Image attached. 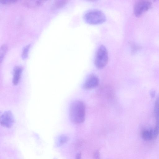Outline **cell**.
<instances>
[{
	"label": "cell",
	"instance_id": "3",
	"mask_svg": "<svg viewBox=\"0 0 159 159\" xmlns=\"http://www.w3.org/2000/svg\"><path fill=\"white\" fill-rule=\"evenodd\" d=\"M108 56L106 48L103 45H100L97 49L95 57L94 64L98 69L104 68L107 63Z\"/></svg>",
	"mask_w": 159,
	"mask_h": 159
},
{
	"label": "cell",
	"instance_id": "10",
	"mask_svg": "<svg viewBox=\"0 0 159 159\" xmlns=\"http://www.w3.org/2000/svg\"><path fill=\"white\" fill-rule=\"evenodd\" d=\"M143 138L146 140H150L154 139L153 130L144 129L142 132Z\"/></svg>",
	"mask_w": 159,
	"mask_h": 159
},
{
	"label": "cell",
	"instance_id": "6",
	"mask_svg": "<svg viewBox=\"0 0 159 159\" xmlns=\"http://www.w3.org/2000/svg\"><path fill=\"white\" fill-rule=\"evenodd\" d=\"M99 83V80L98 77L95 75L92 74L87 78L84 83L83 87L86 89H91L97 87Z\"/></svg>",
	"mask_w": 159,
	"mask_h": 159
},
{
	"label": "cell",
	"instance_id": "11",
	"mask_svg": "<svg viewBox=\"0 0 159 159\" xmlns=\"http://www.w3.org/2000/svg\"><path fill=\"white\" fill-rule=\"evenodd\" d=\"M69 137L65 135L62 134L58 137L56 141L57 146H62L66 143L69 140Z\"/></svg>",
	"mask_w": 159,
	"mask_h": 159
},
{
	"label": "cell",
	"instance_id": "16",
	"mask_svg": "<svg viewBox=\"0 0 159 159\" xmlns=\"http://www.w3.org/2000/svg\"><path fill=\"white\" fill-rule=\"evenodd\" d=\"M93 157L94 159H100V155L99 152L96 151L93 153Z\"/></svg>",
	"mask_w": 159,
	"mask_h": 159
},
{
	"label": "cell",
	"instance_id": "8",
	"mask_svg": "<svg viewBox=\"0 0 159 159\" xmlns=\"http://www.w3.org/2000/svg\"><path fill=\"white\" fill-rule=\"evenodd\" d=\"M22 69L20 66H16L13 71L12 83L14 85H17L19 83L21 78Z\"/></svg>",
	"mask_w": 159,
	"mask_h": 159
},
{
	"label": "cell",
	"instance_id": "12",
	"mask_svg": "<svg viewBox=\"0 0 159 159\" xmlns=\"http://www.w3.org/2000/svg\"><path fill=\"white\" fill-rule=\"evenodd\" d=\"M68 1L67 0H57L54 1L52 7L55 9L59 8L66 4Z\"/></svg>",
	"mask_w": 159,
	"mask_h": 159
},
{
	"label": "cell",
	"instance_id": "14",
	"mask_svg": "<svg viewBox=\"0 0 159 159\" xmlns=\"http://www.w3.org/2000/svg\"><path fill=\"white\" fill-rule=\"evenodd\" d=\"M30 45V44L27 45L24 48L22 53V57L23 59L27 57Z\"/></svg>",
	"mask_w": 159,
	"mask_h": 159
},
{
	"label": "cell",
	"instance_id": "1",
	"mask_svg": "<svg viewBox=\"0 0 159 159\" xmlns=\"http://www.w3.org/2000/svg\"><path fill=\"white\" fill-rule=\"evenodd\" d=\"M69 117L71 122L76 124L84 121L85 116V105L80 100H76L71 102L69 107Z\"/></svg>",
	"mask_w": 159,
	"mask_h": 159
},
{
	"label": "cell",
	"instance_id": "15",
	"mask_svg": "<svg viewBox=\"0 0 159 159\" xmlns=\"http://www.w3.org/2000/svg\"><path fill=\"white\" fill-rule=\"evenodd\" d=\"M17 1L16 0H0V2L2 4H11Z\"/></svg>",
	"mask_w": 159,
	"mask_h": 159
},
{
	"label": "cell",
	"instance_id": "13",
	"mask_svg": "<svg viewBox=\"0 0 159 159\" xmlns=\"http://www.w3.org/2000/svg\"><path fill=\"white\" fill-rule=\"evenodd\" d=\"M7 49V47L6 44H4L2 45L0 49V63H1L2 60L3 59L4 56L6 54Z\"/></svg>",
	"mask_w": 159,
	"mask_h": 159
},
{
	"label": "cell",
	"instance_id": "4",
	"mask_svg": "<svg viewBox=\"0 0 159 159\" xmlns=\"http://www.w3.org/2000/svg\"><path fill=\"white\" fill-rule=\"evenodd\" d=\"M151 6V2L147 0H139L135 4L134 12L137 16H139L148 10Z\"/></svg>",
	"mask_w": 159,
	"mask_h": 159
},
{
	"label": "cell",
	"instance_id": "2",
	"mask_svg": "<svg viewBox=\"0 0 159 159\" xmlns=\"http://www.w3.org/2000/svg\"><path fill=\"white\" fill-rule=\"evenodd\" d=\"M84 19L87 23L92 25L100 24L106 20V16L102 12L97 9L88 11L84 14Z\"/></svg>",
	"mask_w": 159,
	"mask_h": 159
},
{
	"label": "cell",
	"instance_id": "5",
	"mask_svg": "<svg viewBox=\"0 0 159 159\" xmlns=\"http://www.w3.org/2000/svg\"><path fill=\"white\" fill-rule=\"evenodd\" d=\"M14 118L11 111H4L0 116V123L2 126L7 128L11 127L14 124Z\"/></svg>",
	"mask_w": 159,
	"mask_h": 159
},
{
	"label": "cell",
	"instance_id": "9",
	"mask_svg": "<svg viewBox=\"0 0 159 159\" xmlns=\"http://www.w3.org/2000/svg\"><path fill=\"white\" fill-rule=\"evenodd\" d=\"M44 0H25L23 2V4L28 7H34L39 6L43 4Z\"/></svg>",
	"mask_w": 159,
	"mask_h": 159
},
{
	"label": "cell",
	"instance_id": "7",
	"mask_svg": "<svg viewBox=\"0 0 159 159\" xmlns=\"http://www.w3.org/2000/svg\"><path fill=\"white\" fill-rule=\"evenodd\" d=\"M154 115L156 119L155 127L153 130L154 139L159 134V95L156 99L154 106Z\"/></svg>",
	"mask_w": 159,
	"mask_h": 159
},
{
	"label": "cell",
	"instance_id": "18",
	"mask_svg": "<svg viewBox=\"0 0 159 159\" xmlns=\"http://www.w3.org/2000/svg\"><path fill=\"white\" fill-rule=\"evenodd\" d=\"M150 95L152 98L154 97L155 95V92L154 91H152L150 92Z\"/></svg>",
	"mask_w": 159,
	"mask_h": 159
},
{
	"label": "cell",
	"instance_id": "17",
	"mask_svg": "<svg viewBox=\"0 0 159 159\" xmlns=\"http://www.w3.org/2000/svg\"><path fill=\"white\" fill-rule=\"evenodd\" d=\"M82 154L81 152L78 153L75 156V159H81Z\"/></svg>",
	"mask_w": 159,
	"mask_h": 159
}]
</instances>
